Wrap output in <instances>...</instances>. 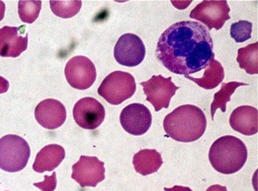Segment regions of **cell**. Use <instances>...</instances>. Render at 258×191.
Wrapping results in <instances>:
<instances>
[{"label":"cell","instance_id":"6da1fadb","mask_svg":"<svg viewBox=\"0 0 258 191\" xmlns=\"http://www.w3.org/2000/svg\"><path fill=\"white\" fill-rule=\"evenodd\" d=\"M209 30L194 21H181L163 32L157 42L156 56L163 66L179 75L206 69L215 58Z\"/></svg>","mask_w":258,"mask_h":191},{"label":"cell","instance_id":"7a4b0ae2","mask_svg":"<svg viewBox=\"0 0 258 191\" xmlns=\"http://www.w3.org/2000/svg\"><path fill=\"white\" fill-rule=\"evenodd\" d=\"M206 128V116L195 105H181L167 115L164 120L165 133L178 142L197 141L204 135Z\"/></svg>","mask_w":258,"mask_h":191},{"label":"cell","instance_id":"3957f363","mask_svg":"<svg viewBox=\"0 0 258 191\" xmlns=\"http://www.w3.org/2000/svg\"><path fill=\"white\" fill-rule=\"evenodd\" d=\"M247 158L248 151L245 144L233 135L220 137L210 148V163L221 174L238 172L245 165Z\"/></svg>","mask_w":258,"mask_h":191},{"label":"cell","instance_id":"277c9868","mask_svg":"<svg viewBox=\"0 0 258 191\" xmlns=\"http://www.w3.org/2000/svg\"><path fill=\"white\" fill-rule=\"evenodd\" d=\"M30 156V146L22 137L7 135L0 139V169L19 172L27 165Z\"/></svg>","mask_w":258,"mask_h":191},{"label":"cell","instance_id":"5b68a950","mask_svg":"<svg viewBox=\"0 0 258 191\" xmlns=\"http://www.w3.org/2000/svg\"><path fill=\"white\" fill-rule=\"evenodd\" d=\"M136 91L135 79L131 73L115 71L110 73L98 88V93L109 104L118 105L133 97Z\"/></svg>","mask_w":258,"mask_h":191},{"label":"cell","instance_id":"8992f818","mask_svg":"<svg viewBox=\"0 0 258 191\" xmlns=\"http://www.w3.org/2000/svg\"><path fill=\"white\" fill-rule=\"evenodd\" d=\"M146 96V101L150 102L156 112L162 109H168L172 97L180 87L176 86L172 81V77L161 75L153 76L147 81L140 83Z\"/></svg>","mask_w":258,"mask_h":191},{"label":"cell","instance_id":"52a82bcc","mask_svg":"<svg viewBox=\"0 0 258 191\" xmlns=\"http://www.w3.org/2000/svg\"><path fill=\"white\" fill-rule=\"evenodd\" d=\"M230 8L226 0L203 1L190 13V18L206 25L208 30H220L226 21L230 19Z\"/></svg>","mask_w":258,"mask_h":191},{"label":"cell","instance_id":"ba28073f","mask_svg":"<svg viewBox=\"0 0 258 191\" xmlns=\"http://www.w3.org/2000/svg\"><path fill=\"white\" fill-rule=\"evenodd\" d=\"M66 80L73 88L85 90L96 80V69L93 62L84 56H76L66 64Z\"/></svg>","mask_w":258,"mask_h":191},{"label":"cell","instance_id":"9c48e42d","mask_svg":"<svg viewBox=\"0 0 258 191\" xmlns=\"http://www.w3.org/2000/svg\"><path fill=\"white\" fill-rule=\"evenodd\" d=\"M114 56L118 64L127 67L139 66L146 57V47L139 36L125 34L114 46Z\"/></svg>","mask_w":258,"mask_h":191},{"label":"cell","instance_id":"30bf717a","mask_svg":"<svg viewBox=\"0 0 258 191\" xmlns=\"http://www.w3.org/2000/svg\"><path fill=\"white\" fill-rule=\"evenodd\" d=\"M72 178L81 187H96L105 179L104 163L95 156H81L73 166Z\"/></svg>","mask_w":258,"mask_h":191},{"label":"cell","instance_id":"8fae6325","mask_svg":"<svg viewBox=\"0 0 258 191\" xmlns=\"http://www.w3.org/2000/svg\"><path fill=\"white\" fill-rule=\"evenodd\" d=\"M105 115L103 105L92 98H82L73 109V118L84 129H96L104 120Z\"/></svg>","mask_w":258,"mask_h":191},{"label":"cell","instance_id":"7c38bea8","mask_svg":"<svg viewBox=\"0 0 258 191\" xmlns=\"http://www.w3.org/2000/svg\"><path fill=\"white\" fill-rule=\"evenodd\" d=\"M150 109L142 104L127 105L120 115V123L126 132L133 135H142L150 129L152 124Z\"/></svg>","mask_w":258,"mask_h":191},{"label":"cell","instance_id":"4fadbf2b","mask_svg":"<svg viewBox=\"0 0 258 191\" xmlns=\"http://www.w3.org/2000/svg\"><path fill=\"white\" fill-rule=\"evenodd\" d=\"M26 26H5L0 29V56L18 58L28 46V34L25 37Z\"/></svg>","mask_w":258,"mask_h":191},{"label":"cell","instance_id":"5bb4252c","mask_svg":"<svg viewBox=\"0 0 258 191\" xmlns=\"http://www.w3.org/2000/svg\"><path fill=\"white\" fill-rule=\"evenodd\" d=\"M36 120L46 129L54 130L64 124L66 120V107L61 102L55 99L44 100L34 111Z\"/></svg>","mask_w":258,"mask_h":191},{"label":"cell","instance_id":"9a60e30c","mask_svg":"<svg viewBox=\"0 0 258 191\" xmlns=\"http://www.w3.org/2000/svg\"><path fill=\"white\" fill-rule=\"evenodd\" d=\"M230 124L234 131L244 135H253L258 131V110L248 105L240 106L230 115Z\"/></svg>","mask_w":258,"mask_h":191},{"label":"cell","instance_id":"2e32d148","mask_svg":"<svg viewBox=\"0 0 258 191\" xmlns=\"http://www.w3.org/2000/svg\"><path fill=\"white\" fill-rule=\"evenodd\" d=\"M64 157L66 151L63 147L57 145H47L36 156L33 169L38 173L53 171L60 165Z\"/></svg>","mask_w":258,"mask_h":191},{"label":"cell","instance_id":"e0dca14e","mask_svg":"<svg viewBox=\"0 0 258 191\" xmlns=\"http://www.w3.org/2000/svg\"><path fill=\"white\" fill-rule=\"evenodd\" d=\"M135 171L143 176L157 172L163 164L161 153L155 149H143L135 154L133 159Z\"/></svg>","mask_w":258,"mask_h":191},{"label":"cell","instance_id":"ac0fdd59","mask_svg":"<svg viewBox=\"0 0 258 191\" xmlns=\"http://www.w3.org/2000/svg\"><path fill=\"white\" fill-rule=\"evenodd\" d=\"M184 77L194 81L199 86L204 89H214L223 82L225 77L224 69L220 62L213 58L205 69L204 77L201 78H194L190 76Z\"/></svg>","mask_w":258,"mask_h":191},{"label":"cell","instance_id":"d6986e66","mask_svg":"<svg viewBox=\"0 0 258 191\" xmlns=\"http://www.w3.org/2000/svg\"><path fill=\"white\" fill-rule=\"evenodd\" d=\"M237 62L248 74L258 73V43L249 44L238 51Z\"/></svg>","mask_w":258,"mask_h":191},{"label":"cell","instance_id":"ffe728a7","mask_svg":"<svg viewBox=\"0 0 258 191\" xmlns=\"http://www.w3.org/2000/svg\"><path fill=\"white\" fill-rule=\"evenodd\" d=\"M249 85L246 83L235 82L232 81L230 83H222V87L219 92H216L214 96L213 102L212 104V117L214 120L215 112L218 109H220L223 113L226 110V104L230 102L231 96L235 92V90L240 86Z\"/></svg>","mask_w":258,"mask_h":191},{"label":"cell","instance_id":"44dd1931","mask_svg":"<svg viewBox=\"0 0 258 191\" xmlns=\"http://www.w3.org/2000/svg\"><path fill=\"white\" fill-rule=\"evenodd\" d=\"M52 13L63 19H70L75 16L80 12L81 1H50Z\"/></svg>","mask_w":258,"mask_h":191},{"label":"cell","instance_id":"7402d4cb","mask_svg":"<svg viewBox=\"0 0 258 191\" xmlns=\"http://www.w3.org/2000/svg\"><path fill=\"white\" fill-rule=\"evenodd\" d=\"M41 9V1H23L19 2V15L23 23H33L38 19Z\"/></svg>","mask_w":258,"mask_h":191},{"label":"cell","instance_id":"603a6c76","mask_svg":"<svg viewBox=\"0 0 258 191\" xmlns=\"http://www.w3.org/2000/svg\"><path fill=\"white\" fill-rule=\"evenodd\" d=\"M252 23L246 20H240L230 26V36L238 43L250 39Z\"/></svg>","mask_w":258,"mask_h":191},{"label":"cell","instance_id":"cb8c5ba5","mask_svg":"<svg viewBox=\"0 0 258 191\" xmlns=\"http://www.w3.org/2000/svg\"><path fill=\"white\" fill-rule=\"evenodd\" d=\"M56 172H53L51 176L45 175V180L43 182L34 183V185L41 191H54L56 187Z\"/></svg>","mask_w":258,"mask_h":191},{"label":"cell","instance_id":"d4e9b609","mask_svg":"<svg viewBox=\"0 0 258 191\" xmlns=\"http://www.w3.org/2000/svg\"><path fill=\"white\" fill-rule=\"evenodd\" d=\"M9 86L10 84L8 80L0 76V94L8 92Z\"/></svg>","mask_w":258,"mask_h":191},{"label":"cell","instance_id":"484cf974","mask_svg":"<svg viewBox=\"0 0 258 191\" xmlns=\"http://www.w3.org/2000/svg\"><path fill=\"white\" fill-rule=\"evenodd\" d=\"M165 191H193L191 188L187 186H182V185H175L172 188H165Z\"/></svg>","mask_w":258,"mask_h":191},{"label":"cell","instance_id":"4316f807","mask_svg":"<svg viewBox=\"0 0 258 191\" xmlns=\"http://www.w3.org/2000/svg\"><path fill=\"white\" fill-rule=\"evenodd\" d=\"M206 191H227L226 186L220 185H213L210 186Z\"/></svg>","mask_w":258,"mask_h":191},{"label":"cell","instance_id":"83f0119b","mask_svg":"<svg viewBox=\"0 0 258 191\" xmlns=\"http://www.w3.org/2000/svg\"><path fill=\"white\" fill-rule=\"evenodd\" d=\"M5 11H6V6L3 1H0V22L4 19L5 15Z\"/></svg>","mask_w":258,"mask_h":191}]
</instances>
